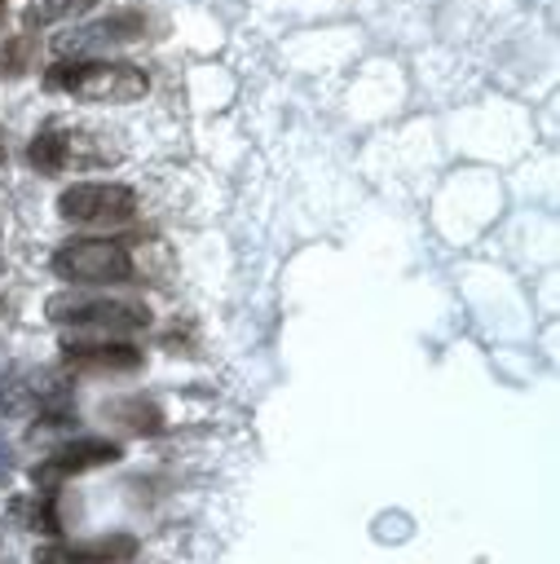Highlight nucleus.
I'll return each instance as SVG.
<instances>
[{"label": "nucleus", "mask_w": 560, "mask_h": 564, "mask_svg": "<svg viewBox=\"0 0 560 564\" xmlns=\"http://www.w3.org/2000/svg\"><path fill=\"white\" fill-rule=\"evenodd\" d=\"M9 516H13L18 529L49 533V538L62 529V520H57V498H53V494H18V498L9 502Z\"/></svg>", "instance_id": "nucleus-9"}, {"label": "nucleus", "mask_w": 560, "mask_h": 564, "mask_svg": "<svg viewBox=\"0 0 560 564\" xmlns=\"http://www.w3.org/2000/svg\"><path fill=\"white\" fill-rule=\"evenodd\" d=\"M44 313L62 326H93V330H106V335L150 326V308L137 304V300H106V295H75V291L49 295Z\"/></svg>", "instance_id": "nucleus-3"}, {"label": "nucleus", "mask_w": 560, "mask_h": 564, "mask_svg": "<svg viewBox=\"0 0 560 564\" xmlns=\"http://www.w3.org/2000/svg\"><path fill=\"white\" fill-rule=\"evenodd\" d=\"M53 273L62 282H128L137 260L119 238H66L53 251Z\"/></svg>", "instance_id": "nucleus-2"}, {"label": "nucleus", "mask_w": 560, "mask_h": 564, "mask_svg": "<svg viewBox=\"0 0 560 564\" xmlns=\"http://www.w3.org/2000/svg\"><path fill=\"white\" fill-rule=\"evenodd\" d=\"M44 88L71 93L75 101H97V106H128L150 93V75L132 62H110V57H88V62H57L44 70Z\"/></svg>", "instance_id": "nucleus-1"}, {"label": "nucleus", "mask_w": 560, "mask_h": 564, "mask_svg": "<svg viewBox=\"0 0 560 564\" xmlns=\"http://www.w3.org/2000/svg\"><path fill=\"white\" fill-rule=\"evenodd\" d=\"M57 216L75 220V225H123L137 216V194L128 185H110V181H79L71 189H62Z\"/></svg>", "instance_id": "nucleus-4"}, {"label": "nucleus", "mask_w": 560, "mask_h": 564, "mask_svg": "<svg viewBox=\"0 0 560 564\" xmlns=\"http://www.w3.org/2000/svg\"><path fill=\"white\" fill-rule=\"evenodd\" d=\"M0 317H4V295H0Z\"/></svg>", "instance_id": "nucleus-16"}, {"label": "nucleus", "mask_w": 560, "mask_h": 564, "mask_svg": "<svg viewBox=\"0 0 560 564\" xmlns=\"http://www.w3.org/2000/svg\"><path fill=\"white\" fill-rule=\"evenodd\" d=\"M0 163H4V132H0Z\"/></svg>", "instance_id": "nucleus-15"}, {"label": "nucleus", "mask_w": 560, "mask_h": 564, "mask_svg": "<svg viewBox=\"0 0 560 564\" xmlns=\"http://www.w3.org/2000/svg\"><path fill=\"white\" fill-rule=\"evenodd\" d=\"M26 163H31L35 172H44V176H53V172H66V167H71L66 132H57V128H44V132H35V137H31V145H26Z\"/></svg>", "instance_id": "nucleus-10"}, {"label": "nucleus", "mask_w": 560, "mask_h": 564, "mask_svg": "<svg viewBox=\"0 0 560 564\" xmlns=\"http://www.w3.org/2000/svg\"><path fill=\"white\" fill-rule=\"evenodd\" d=\"M88 9H97V0H31V4L22 9V22H26V31H35V26H53V22L84 18Z\"/></svg>", "instance_id": "nucleus-13"}, {"label": "nucleus", "mask_w": 560, "mask_h": 564, "mask_svg": "<svg viewBox=\"0 0 560 564\" xmlns=\"http://www.w3.org/2000/svg\"><path fill=\"white\" fill-rule=\"evenodd\" d=\"M146 26H150V18H146L141 9H115L110 18H101V22L84 26V31H71V35H62V40H57V48H62V53H71V48L132 44V40H141V35H146Z\"/></svg>", "instance_id": "nucleus-8"}, {"label": "nucleus", "mask_w": 560, "mask_h": 564, "mask_svg": "<svg viewBox=\"0 0 560 564\" xmlns=\"http://www.w3.org/2000/svg\"><path fill=\"white\" fill-rule=\"evenodd\" d=\"M106 419H115V423H123L128 432H159L163 427V410L154 405V401H146V397H119V401H106Z\"/></svg>", "instance_id": "nucleus-11"}, {"label": "nucleus", "mask_w": 560, "mask_h": 564, "mask_svg": "<svg viewBox=\"0 0 560 564\" xmlns=\"http://www.w3.org/2000/svg\"><path fill=\"white\" fill-rule=\"evenodd\" d=\"M62 361L75 375H132L146 366V352L137 344H119V339H66Z\"/></svg>", "instance_id": "nucleus-5"}, {"label": "nucleus", "mask_w": 560, "mask_h": 564, "mask_svg": "<svg viewBox=\"0 0 560 564\" xmlns=\"http://www.w3.org/2000/svg\"><path fill=\"white\" fill-rule=\"evenodd\" d=\"M4 18H9V4H4V0H0V26H4Z\"/></svg>", "instance_id": "nucleus-14"}, {"label": "nucleus", "mask_w": 560, "mask_h": 564, "mask_svg": "<svg viewBox=\"0 0 560 564\" xmlns=\"http://www.w3.org/2000/svg\"><path fill=\"white\" fill-rule=\"evenodd\" d=\"M119 458V445L115 441H101V436H84V441H66L53 458H44L35 467V480L40 485H53L62 476H79V471H93V467H106Z\"/></svg>", "instance_id": "nucleus-6"}, {"label": "nucleus", "mask_w": 560, "mask_h": 564, "mask_svg": "<svg viewBox=\"0 0 560 564\" xmlns=\"http://www.w3.org/2000/svg\"><path fill=\"white\" fill-rule=\"evenodd\" d=\"M137 555V538H93V542H49L35 551V564H119Z\"/></svg>", "instance_id": "nucleus-7"}, {"label": "nucleus", "mask_w": 560, "mask_h": 564, "mask_svg": "<svg viewBox=\"0 0 560 564\" xmlns=\"http://www.w3.org/2000/svg\"><path fill=\"white\" fill-rule=\"evenodd\" d=\"M40 62V35L35 31H22V35H4L0 44V79H22L31 75Z\"/></svg>", "instance_id": "nucleus-12"}]
</instances>
